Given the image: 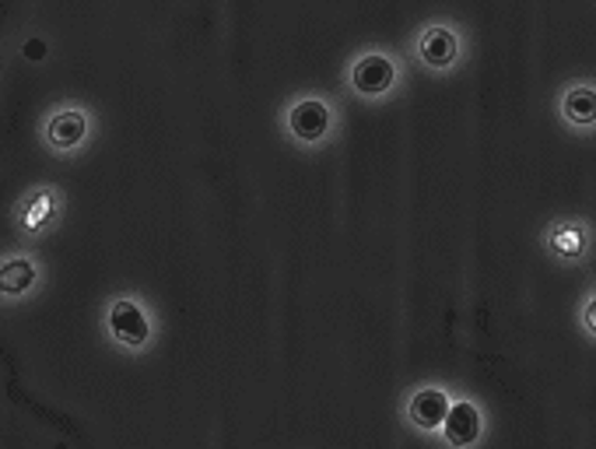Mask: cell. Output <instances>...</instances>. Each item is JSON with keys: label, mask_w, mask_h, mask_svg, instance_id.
I'll use <instances>...</instances> for the list:
<instances>
[{"label": "cell", "mask_w": 596, "mask_h": 449, "mask_svg": "<svg viewBox=\"0 0 596 449\" xmlns=\"http://www.w3.org/2000/svg\"><path fill=\"white\" fill-rule=\"evenodd\" d=\"M98 327H103V338L116 352L134 355V358L155 352L158 334H162L155 306L134 292L109 295L103 303V312H98Z\"/></svg>", "instance_id": "6da1fadb"}, {"label": "cell", "mask_w": 596, "mask_h": 449, "mask_svg": "<svg viewBox=\"0 0 596 449\" xmlns=\"http://www.w3.org/2000/svg\"><path fill=\"white\" fill-rule=\"evenodd\" d=\"M277 130L288 144L302 147V152H323L326 144H334L341 130L337 103L323 92H298L281 106Z\"/></svg>", "instance_id": "7a4b0ae2"}, {"label": "cell", "mask_w": 596, "mask_h": 449, "mask_svg": "<svg viewBox=\"0 0 596 449\" xmlns=\"http://www.w3.org/2000/svg\"><path fill=\"white\" fill-rule=\"evenodd\" d=\"M404 88V60L386 46H366L347 60L344 92L366 106H383Z\"/></svg>", "instance_id": "3957f363"}, {"label": "cell", "mask_w": 596, "mask_h": 449, "mask_svg": "<svg viewBox=\"0 0 596 449\" xmlns=\"http://www.w3.org/2000/svg\"><path fill=\"white\" fill-rule=\"evenodd\" d=\"M98 138V116L88 103L63 98L53 103L39 120V144L53 158H78L85 155Z\"/></svg>", "instance_id": "277c9868"}, {"label": "cell", "mask_w": 596, "mask_h": 449, "mask_svg": "<svg viewBox=\"0 0 596 449\" xmlns=\"http://www.w3.org/2000/svg\"><path fill=\"white\" fill-rule=\"evenodd\" d=\"M410 60L418 63L425 74L432 78H450L463 68L467 60V36L453 19H432L418 25L410 36Z\"/></svg>", "instance_id": "5b68a950"}, {"label": "cell", "mask_w": 596, "mask_h": 449, "mask_svg": "<svg viewBox=\"0 0 596 449\" xmlns=\"http://www.w3.org/2000/svg\"><path fill=\"white\" fill-rule=\"evenodd\" d=\"M68 218V190L57 182H36L19 193L11 204V225L25 243H39L63 225Z\"/></svg>", "instance_id": "8992f818"}, {"label": "cell", "mask_w": 596, "mask_h": 449, "mask_svg": "<svg viewBox=\"0 0 596 449\" xmlns=\"http://www.w3.org/2000/svg\"><path fill=\"white\" fill-rule=\"evenodd\" d=\"M46 263L32 246L0 253V309H22L46 288Z\"/></svg>", "instance_id": "52a82bcc"}, {"label": "cell", "mask_w": 596, "mask_h": 449, "mask_svg": "<svg viewBox=\"0 0 596 449\" xmlns=\"http://www.w3.org/2000/svg\"><path fill=\"white\" fill-rule=\"evenodd\" d=\"M540 249L548 253L558 268H583L593 257L596 228L583 214H555V218L540 228Z\"/></svg>", "instance_id": "ba28073f"}, {"label": "cell", "mask_w": 596, "mask_h": 449, "mask_svg": "<svg viewBox=\"0 0 596 449\" xmlns=\"http://www.w3.org/2000/svg\"><path fill=\"white\" fill-rule=\"evenodd\" d=\"M453 390L445 382H418L404 397V425L421 439H436L445 411H450Z\"/></svg>", "instance_id": "9c48e42d"}, {"label": "cell", "mask_w": 596, "mask_h": 449, "mask_svg": "<svg viewBox=\"0 0 596 449\" xmlns=\"http://www.w3.org/2000/svg\"><path fill=\"white\" fill-rule=\"evenodd\" d=\"M555 113L569 134L596 138V81L593 78L565 81L555 98Z\"/></svg>", "instance_id": "30bf717a"}, {"label": "cell", "mask_w": 596, "mask_h": 449, "mask_svg": "<svg viewBox=\"0 0 596 449\" xmlns=\"http://www.w3.org/2000/svg\"><path fill=\"white\" fill-rule=\"evenodd\" d=\"M485 428H488L485 407L477 404L470 393H453L450 411H445L436 439L442 446H453V449H470L485 439Z\"/></svg>", "instance_id": "8fae6325"}, {"label": "cell", "mask_w": 596, "mask_h": 449, "mask_svg": "<svg viewBox=\"0 0 596 449\" xmlns=\"http://www.w3.org/2000/svg\"><path fill=\"white\" fill-rule=\"evenodd\" d=\"M579 327H583V334H586L589 341H596V292L586 295L583 309H579Z\"/></svg>", "instance_id": "7c38bea8"}]
</instances>
